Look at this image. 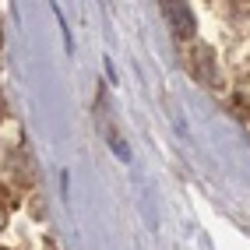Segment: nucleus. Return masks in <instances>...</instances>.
I'll list each match as a JSON object with an SVG mask.
<instances>
[{"label":"nucleus","mask_w":250,"mask_h":250,"mask_svg":"<svg viewBox=\"0 0 250 250\" xmlns=\"http://www.w3.org/2000/svg\"><path fill=\"white\" fill-rule=\"evenodd\" d=\"M4 222H7V211H4V201H0V229H4Z\"/></svg>","instance_id":"obj_3"},{"label":"nucleus","mask_w":250,"mask_h":250,"mask_svg":"<svg viewBox=\"0 0 250 250\" xmlns=\"http://www.w3.org/2000/svg\"><path fill=\"white\" fill-rule=\"evenodd\" d=\"M162 14L169 18V25H173V32H176L180 39H194L197 25H194V14H190L187 4H169V0H166V4H162Z\"/></svg>","instance_id":"obj_1"},{"label":"nucleus","mask_w":250,"mask_h":250,"mask_svg":"<svg viewBox=\"0 0 250 250\" xmlns=\"http://www.w3.org/2000/svg\"><path fill=\"white\" fill-rule=\"evenodd\" d=\"M190 60H194V63H190V71L201 78V81H211V78H215V71H208V63H215V57H211V49H208V46H197Z\"/></svg>","instance_id":"obj_2"}]
</instances>
